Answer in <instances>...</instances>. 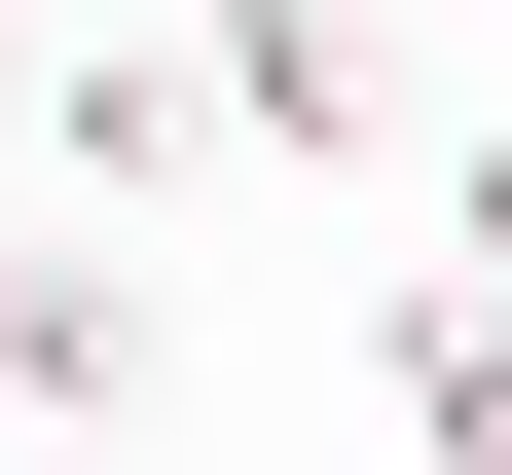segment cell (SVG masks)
<instances>
[{
  "mask_svg": "<svg viewBox=\"0 0 512 475\" xmlns=\"http://www.w3.org/2000/svg\"><path fill=\"white\" fill-rule=\"evenodd\" d=\"M0 110H37V37H0Z\"/></svg>",
  "mask_w": 512,
  "mask_h": 475,
  "instance_id": "obj_5",
  "label": "cell"
},
{
  "mask_svg": "<svg viewBox=\"0 0 512 475\" xmlns=\"http://www.w3.org/2000/svg\"><path fill=\"white\" fill-rule=\"evenodd\" d=\"M366 402H403V439H512V293H476V256L366 293Z\"/></svg>",
  "mask_w": 512,
  "mask_h": 475,
  "instance_id": "obj_3",
  "label": "cell"
},
{
  "mask_svg": "<svg viewBox=\"0 0 512 475\" xmlns=\"http://www.w3.org/2000/svg\"><path fill=\"white\" fill-rule=\"evenodd\" d=\"M183 74H220L256 147H439V110H403V37H366V0H183Z\"/></svg>",
  "mask_w": 512,
  "mask_h": 475,
  "instance_id": "obj_1",
  "label": "cell"
},
{
  "mask_svg": "<svg viewBox=\"0 0 512 475\" xmlns=\"http://www.w3.org/2000/svg\"><path fill=\"white\" fill-rule=\"evenodd\" d=\"M439 256H476V293H512V110H476V147H439Z\"/></svg>",
  "mask_w": 512,
  "mask_h": 475,
  "instance_id": "obj_4",
  "label": "cell"
},
{
  "mask_svg": "<svg viewBox=\"0 0 512 475\" xmlns=\"http://www.w3.org/2000/svg\"><path fill=\"white\" fill-rule=\"evenodd\" d=\"M183 329H147V256L110 220H0V402H147Z\"/></svg>",
  "mask_w": 512,
  "mask_h": 475,
  "instance_id": "obj_2",
  "label": "cell"
}]
</instances>
